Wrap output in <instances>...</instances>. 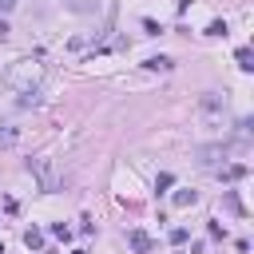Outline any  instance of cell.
<instances>
[{"label": "cell", "instance_id": "obj_5", "mask_svg": "<svg viewBox=\"0 0 254 254\" xmlns=\"http://www.w3.org/2000/svg\"><path fill=\"white\" fill-rule=\"evenodd\" d=\"M234 60H238V67H242V71H254V52H250V48H238V52H234Z\"/></svg>", "mask_w": 254, "mask_h": 254}, {"label": "cell", "instance_id": "obj_11", "mask_svg": "<svg viewBox=\"0 0 254 254\" xmlns=\"http://www.w3.org/2000/svg\"><path fill=\"white\" fill-rule=\"evenodd\" d=\"M52 234H56V238H64V242H67V238H71V230H67V226H64V222H56V226H52Z\"/></svg>", "mask_w": 254, "mask_h": 254}, {"label": "cell", "instance_id": "obj_3", "mask_svg": "<svg viewBox=\"0 0 254 254\" xmlns=\"http://www.w3.org/2000/svg\"><path fill=\"white\" fill-rule=\"evenodd\" d=\"M222 202H226V210H230V214H238V218L246 214V206H242V198H238L234 190H226V194H222Z\"/></svg>", "mask_w": 254, "mask_h": 254}, {"label": "cell", "instance_id": "obj_6", "mask_svg": "<svg viewBox=\"0 0 254 254\" xmlns=\"http://www.w3.org/2000/svg\"><path fill=\"white\" fill-rule=\"evenodd\" d=\"M147 67H151V71H171V67H175V60H171V56H151V60H147Z\"/></svg>", "mask_w": 254, "mask_h": 254}, {"label": "cell", "instance_id": "obj_2", "mask_svg": "<svg viewBox=\"0 0 254 254\" xmlns=\"http://www.w3.org/2000/svg\"><path fill=\"white\" fill-rule=\"evenodd\" d=\"M218 175H222L226 183H238V179H246V163H230V167H226V171H218Z\"/></svg>", "mask_w": 254, "mask_h": 254}, {"label": "cell", "instance_id": "obj_12", "mask_svg": "<svg viewBox=\"0 0 254 254\" xmlns=\"http://www.w3.org/2000/svg\"><path fill=\"white\" fill-rule=\"evenodd\" d=\"M12 143H16V131L4 127V131H0V147H12Z\"/></svg>", "mask_w": 254, "mask_h": 254}, {"label": "cell", "instance_id": "obj_13", "mask_svg": "<svg viewBox=\"0 0 254 254\" xmlns=\"http://www.w3.org/2000/svg\"><path fill=\"white\" fill-rule=\"evenodd\" d=\"M16 4H20V0H0V12H12Z\"/></svg>", "mask_w": 254, "mask_h": 254}, {"label": "cell", "instance_id": "obj_9", "mask_svg": "<svg viewBox=\"0 0 254 254\" xmlns=\"http://www.w3.org/2000/svg\"><path fill=\"white\" fill-rule=\"evenodd\" d=\"M206 36H226V20H210V28H206Z\"/></svg>", "mask_w": 254, "mask_h": 254}, {"label": "cell", "instance_id": "obj_10", "mask_svg": "<svg viewBox=\"0 0 254 254\" xmlns=\"http://www.w3.org/2000/svg\"><path fill=\"white\" fill-rule=\"evenodd\" d=\"M171 242L183 246V242H187V226H175V230H171Z\"/></svg>", "mask_w": 254, "mask_h": 254}, {"label": "cell", "instance_id": "obj_14", "mask_svg": "<svg viewBox=\"0 0 254 254\" xmlns=\"http://www.w3.org/2000/svg\"><path fill=\"white\" fill-rule=\"evenodd\" d=\"M0 254H4V246H0Z\"/></svg>", "mask_w": 254, "mask_h": 254}, {"label": "cell", "instance_id": "obj_1", "mask_svg": "<svg viewBox=\"0 0 254 254\" xmlns=\"http://www.w3.org/2000/svg\"><path fill=\"white\" fill-rule=\"evenodd\" d=\"M127 246H131L135 254H151V250H155V238H151L147 230L135 226V230H127Z\"/></svg>", "mask_w": 254, "mask_h": 254}, {"label": "cell", "instance_id": "obj_8", "mask_svg": "<svg viewBox=\"0 0 254 254\" xmlns=\"http://www.w3.org/2000/svg\"><path fill=\"white\" fill-rule=\"evenodd\" d=\"M194 190H175V206H194Z\"/></svg>", "mask_w": 254, "mask_h": 254}, {"label": "cell", "instance_id": "obj_7", "mask_svg": "<svg viewBox=\"0 0 254 254\" xmlns=\"http://www.w3.org/2000/svg\"><path fill=\"white\" fill-rule=\"evenodd\" d=\"M171 187H175V175H171V171H163V175L155 179V190L163 194V190H171Z\"/></svg>", "mask_w": 254, "mask_h": 254}, {"label": "cell", "instance_id": "obj_4", "mask_svg": "<svg viewBox=\"0 0 254 254\" xmlns=\"http://www.w3.org/2000/svg\"><path fill=\"white\" fill-rule=\"evenodd\" d=\"M24 246H28V250H44V234H40L36 226H28V230H24Z\"/></svg>", "mask_w": 254, "mask_h": 254}]
</instances>
